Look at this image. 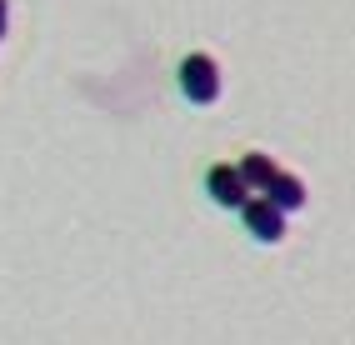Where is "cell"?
Returning a JSON list of instances; mask_svg holds the SVG:
<instances>
[{"label": "cell", "instance_id": "cell-1", "mask_svg": "<svg viewBox=\"0 0 355 345\" xmlns=\"http://www.w3.org/2000/svg\"><path fill=\"white\" fill-rule=\"evenodd\" d=\"M180 90L191 96L196 105H216L220 100V65L210 60V55H185L180 60Z\"/></svg>", "mask_w": 355, "mask_h": 345}, {"label": "cell", "instance_id": "cell-2", "mask_svg": "<svg viewBox=\"0 0 355 345\" xmlns=\"http://www.w3.org/2000/svg\"><path fill=\"white\" fill-rule=\"evenodd\" d=\"M241 220H245V230H250L260 245H275L280 236H286V215H280L266 195H260V200H245V205H241Z\"/></svg>", "mask_w": 355, "mask_h": 345}, {"label": "cell", "instance_id": "cell-3", "mask_svg": "<svg viewBox=\"0 0 355 345\" xmlns=\"http://www.w3.org/2000/svg\"><path fill=\"white\" fill-rule=\"evenodd\" d=\"M205 191H210V200H216V205H225V211H241V205L250 200V191H245V180H241V170H235V166H210Z\"/></svg>", "mask_w": 355, "mask_h": 345}, {"label": "cell", "instance_id": "cell-4", "mask_svg": "<svg viewBox=\"0 0 355 345\" xmlns=\"http://www.w3.org/2000/svg\"><path fill=\"white\" fill-rule=\"evenodd\" d=\"M266 200L275 205L280 215L300 211V205H305V180H300V175H286V170H275V180L266 186Z\"/></svg>", "mask_w": 355, "mask_h": 345}, {"label": "cell", "instance_id": "cell-5", "mask_svg": "<svg viewBox=\"0 0 355 345\" xmlns=\"http://www.w3.org/2000/svg\"><path fill=\"white\" fill-rule=\"evenodd\" d=\"M235 170H241L245 191H260V195H266V186L275 180V160H270L266 150H250V155H245V160H241V166H235Z\"/></svg>", "mask_w": 355, "mask_h": 345}, {"label": "cell", "instance_id": "cell-6", "mask_svg": "<svg viewBox=\"0 0 355 345\" xmlns=\"http://www.w3.org/2000/svg\"><path fill=\"white\" fill-rule=\"evenodd\" d=\"M6 20H10V6L0 0V35H6Z\"/></svg>", "mask_w": 355, "mask_h": 345}]
</instances>
